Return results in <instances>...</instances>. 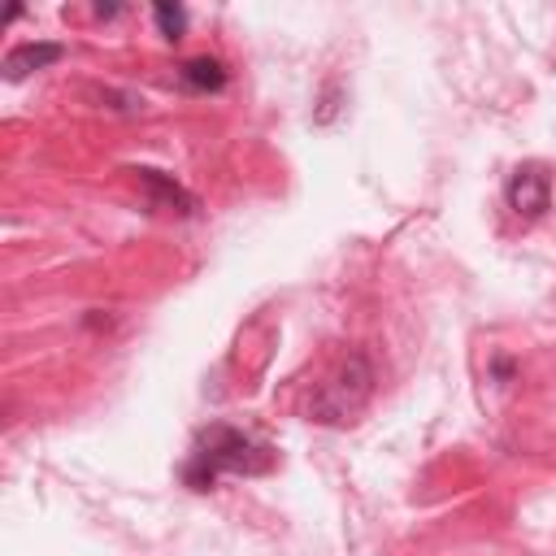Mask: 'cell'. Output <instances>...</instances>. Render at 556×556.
Instances as JSON below:
<instances>
[{
  "label": "cell",
  "mask_w": 556,
  "mask_h": 556,
  "mask_svg": "<svg viewBox=\"0 0 556 556\" xmlns=\"http://www.w3.org/2000/svg\"><path fill=\"white\" fill-rule=\"evenodd\" d=\"M278 460V452L261 439H252L248 430L230 426V421H213L208 430L195 434L187 460H182V482L191 491H213L222 478H256L269 473Z\"/></svg>",
  "instance_id": "cell-1"
},
{
  "label": "cell",
  "mask_w": 556,
  "mask_h": 556,
  "mask_svg": "<svg viewBox=\"0 0 556 556\" xmlns=\"http://www.w3.org/2000/svg\"><path fill=\"white\" fill-rule=\"evenodd\" d=\"M374 387H378V369L369 361V352L352 348L330 374L326 382L313 391V404H308V417L321 421V426H348L365 413V404L374 400Z\"/></svg>",
  "instance_id": "cell-2"
},
{
  "label": "cell",
  "mask_w": 556,
  "mask_h": 556,
  "mask_svg": "<svg viewBox=\"0 0 556 556\" xmlns=\"http://www.w3.org/2000/svg\"><path fill=\"white\" fill-rule=\"evenodd\" d=\"M504 204L521 222H539L552 208V169L543 161H526L504 178Z\"/></svg>",
  "instance_id": "cell-3"
},
{
  "label": "cell",
  "mask_w": 556,
  "mask_h": 556,
  "mask_svg": "<svg viewBox=\"0 0 556 556\" xmlns=\"http://www.w3.org/2000/svg\"><path fill=\"white\" fill-rule=\"evenodd\" d=\"M130 174L139 178V187H143V195H148L152 208L174 213V217H195V213H200V195L187 191L174 174H165V169H156V165H139V169H130Z\"/></svg>",
  "instance_id": "cell-4"
},
{
  "label": "cell",
  "mask_w": 556,
  "mask_h": 556,
  "mask_svg": "<svg viewBox=\"0 0 556 556\" xmlns=\"http://www.w3.org/2000/svg\"><path fill=\"white\" fill-rule=\"evenodd\" d=\"M61 56H65V43H56V39H26V43L9 48V56H4V78H9V83H22L26 74L56 65Z\"/></svg>",
  "instance_id": "cell-5"
},
{
  "label": "cell",
  "mask_w": 556,
  "mask_h": 556,
  "mask_svg": "<svg viewBox=\"0 0 556 556\" xmlns=\"http://www.w3.org/2000/svg\"><path fill=\"white\" fill-rule=\"evenodd\" d=\"M178 83H182L187 91H195V96H217V91L230 83V70H226V61H217V56H191V61L178 65Z\"/></svg>",
  "instance_id": "cell-6"
},
{
  "label": "cell",
  "mask_w": 556,
  "mask_h": 556,
  "mask_svg": "<svg viewBox=\"0 0 556 556\" xmlns=\"http://www.w3.org/2000/svg\"><path fill=\"white\" fill-rule=\"evenodd\" d=\"M152 22H156V35H161L165 43H178V39L187 35V9H182V4H169V0L152 4Z\"/></svg>",
  "instance_id": "cell-7"
},
{
  "label": "cell",
  "mask_w": 556,
  "mask_h": 556,
  "mask_svg": "<svg viewBox=\"0 0 556 556\" xmlns=\"http://www.w3.org/2000/svg\"><path fill=\"white\" fill-rule=\"evenodd\" d=\"M513 374H517V361L513 356H491V378L495 382H513Z\"/></svg>",
  "instance_id": "cell-8"
},
{
  "label": "cell",
  "mask_w": 556,
  "mask_h": 556,
  "mask_svg": "<svg viewBox=\"0 0 556 556\" xmlns=\"http://www.w3.org/2000/svg\"><path fill=\"white\" fill-rule=\"evenodd\" d=\"M122 13V4H96V17H117Z\"/></svg>",
  "instance_id": "cell-9"
}]
</instances>
